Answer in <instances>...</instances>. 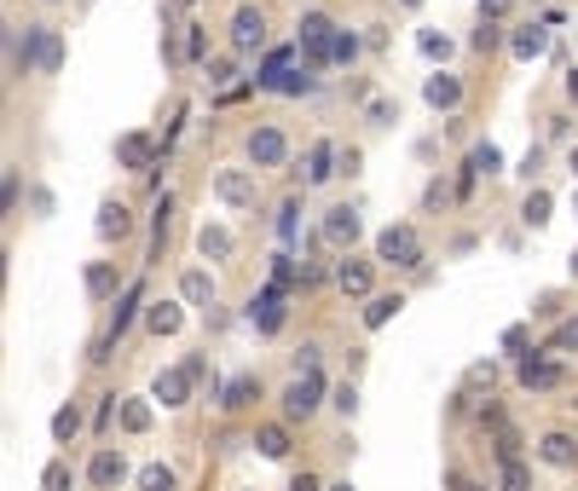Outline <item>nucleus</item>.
<instances>
[{"instance_id": "f257e3e1", "label": "nucleus", "mask_w": 578, "mask_h": 491, "mask_svg": "<svg viewBox=\"0 0 578 491\" xmlns=\"http://www.w3.org/2000/svg\"><path fill=\"white\" fill-rule=\"evenodd\" d=\"M58 65H65V40H58V30L35 24V30H24V40H12V70L58 75Z\"/></svg>"}, {"instance_id": "f03ea898", "label": "nucleus", "mask_w": 578, "mask_h": 491, "mask_svg": "<svg viewBox=\"0 0 578 491\" xmlns=\"http://www.w3.org/2000/svg\"><path fill=\"white\" fill-rule=\"evenodd\" d=\"M336 24H330V17L324 12H307L301 17V35H296V47H301V58H307V65H336Z\"/></svg>"}, {"instance_id": "7ed1b4c3", "label": "nucleus", "mask_w": 578, "mask_h": 491, "mask_svg": "<svg viewBox=\"0 0 578 491\" xmlns=\"http://www.w3.org/2000/svg\"><path fill=\"white\" fill-rule=\"evenodd\" d=\"M515 382L527 387V394H550V387H562L567 382V364H562V353H527L521 364H515Z\"/></svg>"}, {"instance_id": "20e7f679", "label": "nucleus", "mask_w": 578, "mask_h": 491, "mask_svg": "<svg viewBox=\"0 0 578 491\" xmlns=\"http://www.w3.org/2000/svg\"><path fill=\"white\" fill-rule=\"evenodd\" d=\"M284 405V422H307V417H319V405H324V376H289V387L278 394Z\"/></svg>"}, {"instance_id": "39448f33", "label": "nucleus", "mask_w": 578, "mask_h": 491, "mask_svg": "<svg viewBox=\"0 0 578 491\" xmlns=\"http://www.w3.org/2000/svg\"><path fill=\"white\" fill-rule=\"evenodd\" d=\"M377 260H388V266H423V237H417V226H388V232L377 237Z\"/></svg>"}, {"instance_id": "423d86ee", "label": "nucleus", "mask_w": 578, "mask_h": 491, "mask_svg": "<svg viewBox=\"0 0 578 491\" xmlns=\"http://www.w3.org/2000/svg\"><path fill=\"white\" fill-rule=\"evenodd\" d=\"M122 480H128V457H122V445H99V452L88 457V486L93 491H116Z\"/></svg>"}, {"instance_id": "0eeeda50", "label": "nucleus", "mask_w": 578, "mask_h": 491, "mask_svg": "<svg viewBox=\"0 0 578 491\" xmlns=\"http://www.w3.org/2000/svg\"><path fill=\"white\" fill-rule=\"evenodd\" d=\"M215 197L226 202V209H243V214H250V209H255V174H250V168H220V174H215Z\"/></svg>"}, {"instance_id": "6e6552de", "label": "nucleus", "mask_w": 578, "mask_h": 491, "mask_svg": "<svg viewBox=\"0 0 578 491\" xmlns=\"http://www.w3.org/2000/svg\"><path fill=\"white\" fill-rule=\"evenodd\" d=\"M116 162H122L128 174H151V168H157V139H151V133H122V139H116Z\"/></svg>"}, {"instance_id": "1a4fd4ad", "label": "nucleus", "mask_w": 578, "mask_h": 491, "mask_svg": "<svg viewBox=\"0 0 578 491\" xmlns=\"http://www.w3.org/2000/svg\"><path fill=\"white\" fill-rule=\"evenodd\" d=\"M232 47L238 52H261L266 47V12L261 7H238L232 12Z\"/></svg>"}, {"instance_id": "9d476101", "label": "nucleus", "mask_w": 578, "mask_h": 491, "mask_svg": "<svg viewBox=\"0 0 578 491\" xmlns=\"http://www.w3.org/2000/svg\"><path fill=\"white\" fill-rule=\"evenodd\" d=\"M151 399L169 405V411H174V405H185V399H192V371H185V364H169V371H157Z\"/></svg>"}, {"instance_id": "9b49d317", "label": "nucleus", "mask_w": 578, "mask_h": 491, "mask_svg": "<svg viewBox=\"0 0 578 491\" xmlns=\"http://www.w3.org/2000/svg\"><path fill=\"white\" fill-rule=\"evenodd\" d=\"M284 156H289V139L278 128H255L250 133V162L255 168H284Z\"/></svg>"}, {"instance_id": "f8f14e48", "label": "nucleus", "mask_w": 578, "mask_h": 491, "mask_svg": "<svg viewBox=\"0 0 578 491\" xmlns=\"http://www.w3.org/2000/svg\"><path fill=\"white\" fill-rule=\"evenodd\" d=\"M250 318H255L261 336H278V330H284V290H273V283H266V290L250 301Z\"/></svg>"}, {"instance_id": "ddd939ff", "label": "nucleus", "mask_w": 578, "mask_h": 491, "mask_svg": "<svg viewBox=\"0 0 578 491\" xmlns=\"http://www.w3.org/2000/svg\"><path fill=\"white\" fill-rule=\"evenodd\" d=\"M423 98H428L434 110H458V105H463V81L451 75V70H434V75L423 81Z\"/></svg>"}, {"instance_id": "4468645a", "label": "nucleus", "mask_w": 578, "mask_h": 491, "mask_svg": "<svg viewBox=\"0 0 578 491\" xmlns=\"http://www.w3.org/2000/svg\"><path fill=\"white\" fill-rule=\"evenodd\" d=\"M509 52L521 58V65H532V58H544V52H550V30H544V24H521V30L509 35Z\"/></svg>"}, {"instance_id": "2eb2a0df", "label": "nucleus", "mask_w": 578, "mask_h": 491, "mask_svg": "<svg viewBox=\"0 0 578 491\" xmlns=\"http://www.w3.org/2000/svg\"><path fill=\"white\" fill-rule=\"evenodd\" d=\"M324 237L336 243V249H354V243H359V214L347 209V202H342V209H330L324 214Z\"/></svg>"}, {"instance_id": "dca6fc26", "label": "nucleus", "mask_w": 578, "mask_h": 491, "mask_svg": "<svg viewBox=\"0 0 578 491\" xmlns=\"http://www.w3.org/2000/svg\"><path fill=\"white\" fill-rule=\"evenodd\" d=\"M180 324H185L180 301H151V306H144V330H151L157 341H162V336H180Z\"/></svg>"}, {"instance_id": "f3484780", "label": "nucleus", "mask_w": 578, "mask_h": 491, "mask_svg": "<svg viewBox=\"0 0 578 491\" xmlns=\"http://www.w3.org/2000/svg\"><path fill=\"white\" fill-rule=\"evenodd\" d=\"M296 52H301V47H266L261 70H255V87L273 93V87H278V75H284V70H296Z\"/></svg>"}, {"instance_id": "a211bd4d", "label": "nucleus", "mask_w": 578, "mask_h": 491, "mask_svg": "<svg viewBox=\"0 0 578 491\" xmlns=\"http://www.w3.org/2000/svg\"><path fill=\"white\" fill-rule=\"evenodd\" d=\"M255 399H261V382H255L250 371H243V376H232V382L220 387V411H250Z\"/></svg>"}, {"instance_id": "6ab92c4d", "label": "nucleus", "mask_w": 578, "mask_h": 491, "mask_svg": "<svg viewBox=\"0 0 578 491\" xmlns=\"http://www.w3.org/2000/svg\"><path fill=\"white\" fill-rule=\"evenodd\" d=\"M370 260H342L336 266V283H342V295H354V301H370Z\"/></svg>"}, {"instance_id": "aec40b11", "label": "nucleus", "mask_w": 578, "mask_h": 491, "mask_svg": "<svg viewBox=\"0 0 578 491\" xmlns=\"http://www.w3.org/2000/svg\"><path fill=\"white\" fill-rule=\"evenodd\" d=\"M180 301L185 306H209L215 301V278L203 272V266H185V272H180Z\"/></svg>"}, {"instance_id": "412c9836", "label": "nucleus", "mask_w": 578, "mask_h": 491, "mask_svg": "<svg viewBox=\"0 0 578 491\" xmlns=\"http://www.w3.org/2000/svg\"><path fill=\"white\" fill-rule=\"evenodd\" d=\"M539 457H544L550 468H573V463H578V440L555 428V434H544V440H539Z\"/></svg>"}, {"instance_id": "4be33fe9", "label": "nucleus", "mask_w": 578, "mask_h": 491, "mask_svg": "<svg viewBox=\"0 0 578 491\" xmlns=\"http://www.w3.org/2000/svg\"><path fill=\"white\" fill-rule=\"evenodd\" d=\"M255 452L273 457V463H284V457H289V422H261V428H255Z\"/></svg>"}, {"instance_id": "5701e85b", "label": "nucleus", "mask_w": 578, "mask_h": 491, "mask_svg": "<svg viewBox=\"0 0 578 491\" xmlns=\"http://www.w3.org/2000/svg\"><path fill=\"white\" fill-rule=\"evenodd\" d=\"M128 232H134L128 202H105V209H99V237H105V243H122Z\"/></svg>"}, {"instance_id": "b1692460", "label": "nucleus", "mask_w": 578, "mask_h": 491, "mask_svg": "<svg viewBox=\"0 0 578 491\" xmlns=\"http://www.w3.org/2000/svg\"><path fill=\"white\" fill-rule=\"evenodd\" d=\"M232 249H238V243H232V232H226V226H203L197 232V255L203 260H232Z\"/></svg>"}, {"instance_id": "393cba45", "label": "nucleus", "mask_w": 578, "mask_h": 491, "mask_svg": "<svg viewBox=\"0 0 578 491\" xmlns=\"http://www.w3.org/2000/svg\"><path fill=\"white\" fill-rule=\"evenodd\" d=\"M81 283H88V301H111L116 295V266L111 260H88V278Z\"/></svg>"}, {"instance_id": "a878e982", "label": "nucleus", "mask_w": 578, "mask_h": 491, "mask_svg": "<svg viewBox=\"0 0 578 491\" xmlns=\"http://www.w3.org/2000/svg\"><path fill=\"white\" fill-rule=\"evenodd\" d=\"M330 174H336V145H330V139H319L313 156H307V186H324Z\"/></svg>"}, {"instance_id": "bb28decb", "label": "nucleus", "mask_w": 578, "mask_h": 491, "mask_svg": "<svg viewBox=\"0 0 578 491\" xmlns=\"http://www.w3.org/2000/svg\"><path fill=\"white\" fill-rule=\"evenodd\" d=\"M134 486H139V491H180V475H174L169 463H144Z\"/></svg>"}, {"instance_id": "cd10ccee", "label": "nucleus", "mask_w": 578, "mask_h": 491, "mask_svg": "<svg viewBox=\"0 0 578 491\" xmlns=\"http://www.w3.org/2000/svg\"><path fill=\"white\" fill-rule=\"evenodd\" d=\"M116 422H122V434H144V428H151V405H144V399H122Z\"/></svg>"}, {"instance_id": "c85d7f7f", "label": "nucleus", "mask_w": 578, "mask_h": 491, "mask_svg": "<svg viewBox=\"0 0 578 491\" xmlns=\"http://www.w3.org/2000/svg\"><path fill=\"white\" fill-rule=\"evenodd\" d=\"M400 306H405V295H370V306H365V330H382L388 318H400Z\"/></svg>"}, {"instance_id": "c756f323", "label": "nucleus", "mask_w": 578, "mask_h": 491, "mask_svg": "<svg viewBox=\"0 0 578 491\" xmlns=\"http://www.w3.org/2000/svg\"><path fill=\"white\" fill-rule=\"evenodd\" d=\"M313 87H319V81H313V65H307V58H301L296 70H284V75H278V87H273V93H289V98H301V93H313Z\"/></svg>"}, {"instance_id": "7c9ffc66", "label": "nucleus", "mask_w": 578, "mask_h": 491, "mask_svg": "<svg viewBox=\"0 0 578 491\" xmlns=\"http://www.w3.org/2000/svg\"><path fill=\"white\" fill-rule=\"evenodd\" d=\"M169 220H174V197L162 191V197H157V209H151V260L162 255V237H169Z\"/></svg>"}, {"instance_id": "2f4dec72", "label": "nucleus", "mask_w": 578, "mask_h": 491, "mask_svg": "<svg viewBox=\"0 0 578 491\" xmlns=\"http://www.w3.org/2000/svg\"><path fill=\"white\" fill-rule=\"evenodd\" d=\"M463 168H474V174H498V168H504V151L492 145V139H481V145L469 151V162H463Z\"/></svg>"}, {"instance_id": "473e14b6", "label": "nucleus", "mask_w": 578, "mask_h": 491, "mask_svg": "<svg viewBox=\"0 0 578 491\" xmlns=\"http://www.w3.org/2000/svg\"><path fill=\"white\" fill-rule=\"evenodd\" d=\"M498 491H532V468L515 457V463H498Z\"/></svg>"}, {"instance_id": "72a5a7b5", "label": "nucleus", "mask_w": 578, "mask_h": 491, "mask_svg": "<svg viewBox=\"0 0 578 491\" xmlns=\"http://www.w3.org/2000/svg\"><path fill=\"white\" fill-rule=\"evenodd\" d=\"M550 353H578V313L573 318H562V324H555V330H550Z\"/></svg>"}, {"instance_id": "f704fd0d", "label": "nucleus", "mask_w": 578, "mask_h": 491, "mask_svg": "<svg viewBox=\"0 0 578 491\" xmlns=\"http://www.w3.org/2000/svg\"><path fill=\"white\" fill-rule=\"evenodd\" d=\"M521 220H527V226H544V220H550V191H544V186H532V191H527Z\"/></svg>"}, {"instance_id": "c9c22d12", "label": "nucleus", "mask_w": 578, "mask_h": 491, "mask_svg": "<svg viewBox=\"0 0 578 491\" xmlns=\"http://www.w3.org/2000/svg\"><path fill=\"white\" fill-rule=\"evenodd\" d=\"M273 290H284V295L296 290V255H289V249L273 255Z\"/></svg>"}, {"instance_id": "e433bc0d", "label": "nucleus", "mask_w": 578, "mask_h": 491, "mask_svg": "<svg viewBox=\"0 0 578 491\" xmlns=\"http://www.w3.org/2000/svg\"><path fill=\"white\" fill-rule=\"evenodd\" d=\"M76 434H81V411H76V405H65V411L53 417V440H58V445H70Z\"/></svg>"}, {"instance_id": "4c0bfd02", "label": "nucleus", "mask_w": 578, "mask_h": 491, "mask_svg": "<svg viewBox=\"0 0 578 491\" xmlns=\"http://www.w3.org/2000/svg\"><path fill=\"white\" fill-rule=\"evenodd\" d=\"M417 47H423V58H434V65H446V58H451V40H446L440 30H423Z\"/></svg>"}, {"instance_id": "58836bf2", "label": "nucleus", "mask_w": 578, "mask_h": 491, "mask_svg": "<svg viewBox=\"0 0 578 491\" xmlns=\"http://www.w3.org/2000/svg\"><path fill=\"white\" fill-rule=\"evenodd\" d=\"M498 40H504V30L492 24V17H481V30L469 35V47H474V52H498Z\"/></svg>"}, {"instance_id": "ea45409f", "label": "nucleus", "mask_w": 578, "mask_h": 491, "mask_svg": "<svg viewBox=\"0 0 578 491\" xmlns=\"http://www.w3.org/2000/svg\"><path fill=\"white\" fill-rule=\"evenodd\" d=\"M365 116L377 121V128H388V121H400V105H394V98H370V105H365Z\"/></svg>"}, {"instance_id": "a19ab883", "label": "nucleus", "mask_w": 578, "mask_h": 491, "mask_svg": "<svg viewBox=\"0 0 578 491\" xmlns=\"http://www.w3.org/2000/svg\"><path fill=\"white\" fill-rule=\"evenodd\" d=\"M296 214H301V202L289 197L284 209H278V243H296Z\"/></svg>"}, {"instance_id": "79ce46f5", "label": "nucleus", "mask_w": 578, "mask_h": 491, "mask_svg": "<svg viewBox=\"0 0 578 491\" xmlns=\"http://www.w3.org/2000/svg\"><path fill=\"white\" fill-rule=\"evenodd\" d=\"M330 405H336L342 417H354V411H359V387H354V382H342L336 394H330Z\"/></svg>"}, {"instance_id": "37998d69", "label": "nucleus", "mask_w": 578, "mask_h": 491, "mask_svg": "<svg viewBox=\"0 0 578 491\" xmlns=\"http://www.w3.org/2000/svg\"><path fill=\"white\" fill-rule=\"evenodd\" d=\"M70 463H47V475H41V486H47V491H70Z\"/></svg>"}, {"instance_id": "c03bdc74", "label": "nucleus", "mask_w": 578, "mask_h": 491, "mask_svg": "<svg viewBox=\"0 0 578 491\" xmlns=\"http://www.w3.org/2000/svg\"><path fill=\"white\" fill-rule=\"evenodd\" d=\"M354 58H359V35H336V65H354Z\"/></svg>"}, {"instance_id": "a18cd8bd", "label": "nucleus", "mask_w": 578, "mask_h": 491, "mask_svg": "<svg viewBox=\"0 0 578 491\" xmlns=\"http://www.w3.org/2000/svg\"><path fill=\"white\" fill-rule=\"evenodd\" d=\"M232 75H238V65H232V58H209V81H215V87H226Z\"/></svg>"}, {"instance_id": "49530a36", "label": "nucleus", "mask_w": 578, "mask_h": 491, "mask_svg": "<svg viewBox=\"0 0 578 491\" xmlns=\"http://www.w3.org/2000/svg\"><path fill=\"white\" fill-rule=\"evenodd\" d=\"M504 353L527 359V330H521V324H515V330H504Z\"/></svg>"}, {"instance_id": "de8ad7c7", "label": "nucleus", "mask_w": 578, "mask_h": 491, "mask_svg": "<svg viewBox=\"0 0 578 491\" xmlns=\"http://www.w3.org/2000/svg\"><path fill=\"white\" fill-rule=\"evenodd\" d=\"M446 202H451V191L440 186V179H434V186L423 191V209H446Z\"/></svg>"}, {"instance_id": "09e8293b", "label": "nucleus", "mask_w": 578, "mask_h": 491, "mask_svg": "<svg viewBox=\"0 0 578 491\" xmlns=\"http://www.w3.org/2000/svg\"><path fill=\"white\" fill-rule=\"evenodd\" d=\"M509 7H515V0H481V17H492V24H498V17H509Z\"/></svg>"}, {"instance_id": "8fccbe9b", "label": "nucleus", "mask_w": 578, "mask_h": 491, "mask_svg": "<svg viewBox=\"0 0 578 491\" xmlns=\"http://www.w3.org/2000/svg\"><path fill=\"white\" fill-rule=\"evenodd\" d=\"M289 491H330V486H324L319 475H307V468H301V475H296V480H289Z\"/></svg>"}, {"instance_id": "3c124183", "label": "nucleus", "mask_w": 578, "mask_h": 491, "mask_svg": "<svg viewBox=\"0 0 578 491\" xmlns=\"http://www.w3.org/2000/svg\"><path fill=\"white\" fill-rule=\"evenodd\" d=\"M185 58H203V30H197V24L185 30Z\"/></svg>"}, {"instance_id": "603ef678", "label": "nucleus", "mask_w": 578, "mask_h": 491, "mask_svg": "<svg viewBox=\"0 0 578 491\" xmlns=\"http://www.w3.org/2000/svg\"><path fill=\"white\" fill-rule=\"evenodd\" d=\"M567 93H573V98H578V70H573V75H567Z\"/></svg>"}, {"instance_id": "864d4df0", "label": "nucleus", "mask_w": 578, "mask_h": 491, "mask_svg": "<svg viewBox=\"0 0 578 491\" xmlns=\"http://www.w3.org/2000/svg\"><path fill=\"white\" fill-rule=\"evenodd\" d=\"M458 491H486V486H469V480H458Z\"/></svg>"}, {"instance_id": "5fc2aeb1", "label": "nucleus", "mask_w": 578, "mask_h": 491, "mask_svg": "<svg viewBox=\"0 0 578 491\" xmlns=\"http://www.w3.org/2000/svg\"><path fill=\"white\" fill-rule=\"evenodd\" d=\"M567 162H573V179H578V145H573V156H567Z\"/></svg>"}, {"instance_id": "6e6d98bb", "label": "nucleus", "mask_w": 578, "mask_h": 491, "mask_svg": "<svg viewBox=\"0 0 578 491\" xmlns=\"http://www.w3.org/2000/svg\"><path fill=\"white\" fill-rule=\"evenodd\" d=\"M567 266H573V278H578V249H573V260H567Z\"/></svg>"}, {"instance_id": "4d7b16f0", "label": "nucleus", "mask_w": 578, "mask_h": 491, "mask_svg": "<svg viewBox=\"0 0 578 491\" xmlns=\"http://www.w3.org/2000/svg\"><path fill=\"white\" fill-rule=\"evenodd\" d=\"M330 491H354V486H347V480H342V486H330Z\"/></svg>"}, {"instance_id": "13d9d810", "label": "nucleus", "mask_w": 578, "mask_h": 491, "mask_svg": "<svg viewBox=\"0 0 578 491\" xmlns=\"http://www.w3.org/2000/svg\"><path fill=\"white\" fill-rule=\"evenodd\" d=\"M400 7H423V0H400Z\"/></svg>"}, {"instance_id": "bf43d9fd", "label": "nucleus", "mask_w": 578, "mask_h": 491, "mask_svg": "<svg viewBox=\"0 0 578 491\" xmlns=\"http://www.w3.org/2000/svg\"><path fill=\"white\" fill-rule=\"evenodd\" d=\"M573 405H578V399H573Z\"/></svg>"}]
</instances>
